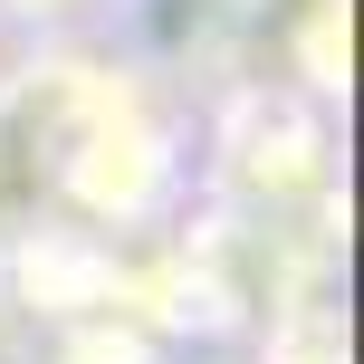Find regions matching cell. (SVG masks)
I'll return each instance as SVG.
<instances>
[{"label": "cell", "instance_id": "6da1fadb", "mask_svg": "<svg viewBox=\"0 0 364 364\" xmlns=\"http://www.w3.org/2000/svg\"><path fill=\"white\" fill-rule=\"evenodd\" d=\"M10 10V29H38V38H68V29H87L96 10H115V0H0Z\"/></svg>", "mask_w": 364, "mask_h": 364}]
</instances>
